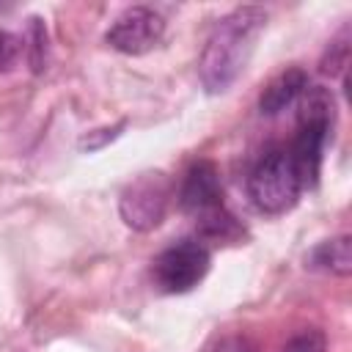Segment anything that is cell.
Wrapping results in <instances>:
<instances>
[{
	"label": "cell",
	"instance_id": "obj_1",
	"mask_svg": "<svg viewBox=\"0 0 352 352\" xmlns=\"http://www.w3.org/2000/svg\"><path fill=\"white\" fill-rule=\"evenodd\" d=\"M264 25L267 11L261 6H239L214 22L198 60V74L209 94H223L242 74Z\"/></svg>",
	"mask_w": 352,
	"mask_h": 352
},
{
	"label": "cell",
	"instance_id": "obj_2",
	"mask_svg": "<svg viewBox=\"0 0 352 352\" xmlns=\"http://www.w3.org/2000/svg\"><path fill=\"white\" fill-rule=\"evenodd\" d=\"M300 99L302 102H300V116H297V135L289 148V157L305 190V187H314L319 179L322 151H324V143L336 121V102H333V94L322 85H308Z\"/></svg>",
	"mask_w": 352,
	"mask_h": 352
},
{
	"label": "cell",
	"instance_id": "obj_3",
	"mask_svg": "<svg viewBox=\"0 0 352 352\" xmlns=\"http://www.w3.org/2000/svg\"><path fill=\"white\" fill-rule=\"evenodd\" d=\"M302 192V182L289 151L275 148L264 154L248 176V195L250 204L261 214H283L289 212Z\"/></svg>",
	"mask_w": 352,
	"mask_h": 352
},
{
	"label": "cell",
	"instance_id": "obj_4",
	"mask_svg": "<svg viewBox=\"0 0 352 352\" xmlns=\"http://www.w3.org/2000/svg\"><path fill=\"white\" fill-rule=\"evenodd\" d=\"M209 272V250L198 239H182L165 248L151 267L154 283L168 294H184L195 289Z\"/></svg>",
	"mask_w": 352,
	"mask_h": 352
},
{
	"label": "cell",
	"instance_id": "obj_5",
	"mask_svg": "<svg viewBox=\"0 0 352 352\" xmlns=\"http://www.w3.org/2000/svg\"><path fill=\"white\" fill-rule=\"evenodd\" d=\"M170 201V182L165 173H143L129 182L118 198L121 220L135 231H151L162 223Z\"/></svg>",
	"mask_w": 352,
	"mask_h": 352
},
{
	"label": "cell",
	"instance_id": "obj_6",
	"mask_svg": "<svg viewBox=\"0 0 352 352\" xmlns=\"http://www.w3.org/2000/svg\"><path fill=\"white\" fill-rule=\"evenodd\" d=\"M165 33V19L160 11L148 6H129L116 16L110 30L104 33V41L124 55H143L160 44Z\"/></svg>",
	"mask_w": 352,
	"mask_h": 352
},
{
	"label": "cell",
	"instance_id": "obj_7",
	"mask_svg": "<svg viewBox=\"0 0 352 352\" xmlns=\"http://www.w3.org/2000/svg\"><path fill=\"white\" fill-rule=\"evenodd\" d=\"M179 204L192 217L223 206V184H220V173H217L214 162L198 160L190 165V170L184 173V182L179 187Z\"/></svg>",
	"mask_w": 352,
	"mask_h": 352
},
{
	"label": "cell",
	"instance_id": "obj_8",
	"mask_svg": "<svg viewBox=\"0 0 352 352\" xmlns=\"http://www.w3.org/2000/svg\"><path fill=\"white\" fill-rule=\"evenodd\" d=\"M305 88H308V74H305L302 69L292 66V69L280 72V74L264 88V94H261V99H258V110H261L264 116H278V113H283L286 107H292V104L302 96Z\"/></svg>",
	"mask_w": 352,
	"mask_h": 352
},
{
	"label": "cell",
	"instance_id": "obj_9",
	"mask_svg": "<svg viewBox=\"0 0 352 352\" xmlns=\"http://www.w3.org/2000/svg\"><path fill=\"white\" fill-rule=\"evenodd\" d=\"M305 267L308 270H316V272L346 278L352 272V236L349 234H341V236H333V239L319 242L305 256Z\"/></svg>",
	"mask_w": 352,
	"mask_h": 352
},
{
	"label": "cell",
	"instance_id": "obj_10",
	"mask_svg": "<svg viewBox=\"0 0 352 352\" xmlns=\"http://www.w3.org/2000/svg\"><path fill=\"white\" fill-rule=\"evenodd\" d=\"M195 223H198V234L206 239H214V242H231L242 234V226L236 223V217L226 206H217V209L198 214Z\"/></svg>",
	"mask_w": 352,
	"mask_h": 352
},
{
	"label": "cell",
	"instance_id": "obj_11",
	"mask_svg": "<svg viewBox=\"0 0 352 352\" xmlns=\"http://www.w3.org/2000/svg\"><path fill=\"white\" fill-rule=\"evenodd\" d=\"M44 58H47V30L41 25V19H30V47H28V60L33 72L44 69Z\"/></svg>",
	"mask_w": 352,
	"mask_h": 352
},
{
	"label": "cell",
	"instance_id": "obj_12",
	"mask_svg": "<svg viewBox=\"0 0 352 352\" xmlns=\"http://www.w3.org/2000/svg\"><path fill=\"white\" fill-rule=\"evenodd\" d=\"M283 352H327V338L322 330L311 327V330H302L297 336H292L283 346Z\"/></svg>",
	"mask_w": 352,
	"mask_h": 352
},
{
	"label": "cell",
	"instance_id": "obj_13",
	"mask_svg": "<svg viewBox=\"0 0 352 352\" xmlns=\"http://www.w3.org/2000/svg\"><path fill=\"white\" fill-rule=\"evenodd\" d=\"M346 60H349V44H346V38H338V41L330 44V52L322 60V72L330 74V77L333 74H341L346 69Z\"/></svg>",
	"mask_w": 352,
	"mask_h": 352
},
{
	"label": "cell",
	"instance_id": "obj_14",
	"mask_svg": "<svg viewBox=\"0 0 352 352\" xmlns=\"http://www.w3.org/2000/svg\"><path fill=\"white\" fill-rule=\"evenodd\" d=\"M121 129H124V121H121V124H116V126H104V129H94V132H88V135H82V138H80V148H88V151H96V148H102L104 143H110V140H116V138L121 135Z\"/></svg>",
	"mask_w": 352,
	"mask_h": 352
},
{
	"label": "cell",
	"instance_id": "obj_15",
	"mask_svg": "<svg viewBox=\"0 0 352 352\" xmlns=\"http://www.w3.org/2000/svg\"><path fill=\"white\" fill-rule=\"evenodd\" d=\"M16 55H19V41L8 30L0 28V72L11 69L14 60H16Z\"/></svg>",
	"mask_w": 352,
	"mask_h": 352
}]
</instances>
